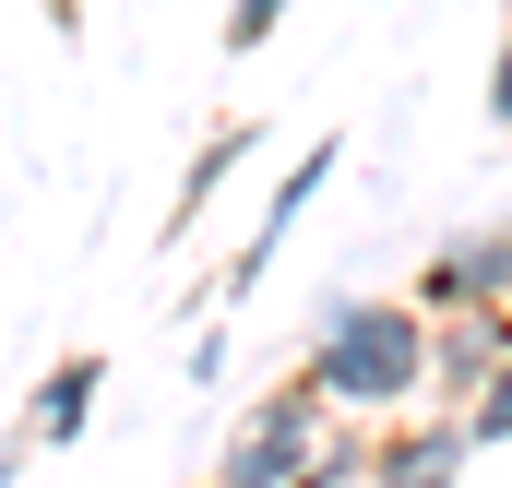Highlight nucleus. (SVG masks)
<instances>
[{
	"label": "nucleus",
	"instance_id": "obj_2",
	"mask_svg": "<svg viewBox=\"0 0 512 488\" xmlns=\"http://www.w3.org/2000/svg\"><path fill=\"white\" fill-rule=\"evenodd\" d=\"M322 429H334V405L310 393V369L274 381L251 417H239V441L215 453V488H298V477H310V453H322Z\"/></svg>",
	"mask_w": 512,
	"mask_h": 488
},
{
	"label": "nucleus",
	"instance_id": "obj_11",
	"mask_svg": "<svg viewBox=\"0 0 512 488\" xmlns=\"http://www.w3.org/2000/svg\"><path fill=\"white\" fill-rule=\"evenodd\" d=\"M489 120L512 131V24H501V60H489Z\"/></svg>",
	"mask_w": 512,
	"mask_h": 488
},
{
	"label": "nucleus",
	"instance_id": "obj_6",
	"mask_svg": "<svg viewBox=\"0 0 512 488\" xmlns=\"http://www.w3.org/2000/svg\"><path fill=\"white\" fill-rule=\"evenodd\" d=\"M96 393H108V358H60L36 381V405H24V441L36 453H60V441H84V417H96Z\"/></svg>",
	"mask_w": 512,
	"mask_h": 488
},
{
	"label": "nucleus",
	"instance_id": "obj_8",
	"mask_svg": "<svg viewBox=\"0 0 512 488\" xmlns=\"http://www.w3.org/2000/svg\"><path fill=\"white\" fill-rule=\"evenodd\" d=\"M453 417H465V453H501V441H512V358L489 369V381H477Z\"/></svg>",
	"mask_w": 512,
	"mask_h": 488
},
{
	"label": "nucleus",
	"instance_id": "obj_3",
	"mask_svg": "<svg viewBox=\"0 0 512 488\" xmlns=\"http://www.w3.org/2000/svg\"><path fill=\"white\" fill-rule=\"evenodd\" d=\"M370 488H465V417H453V405H405V417H382Z\"/></svg>",
	"mask_w": 512,
	"mask_h": 488
},
{
	"label": "nucleus",
	"instance_id": "obj_7",
	"mask_svg": "<svg viewBox=\"0 0 512 488\" xmlns=\"http://www.w3.org/2000/svg\"><path fill=\"white\" fill-rule=\"evenodd\" d=\"M322 179H334V143H310V155L286 167V191H274V215H262V227H251V250H239V274H227V298H251L262 274H274V250H286V227L310 215V191H322Z\"/></svg>",
	"mask_w": 512,
	"mask_h": 488
},
{
	"label": "nucleus",
	"instance_id": "obj_1",
	"mask_svg": "<svg viewBox=\"0 0 512 488\" xmlns=\"http://www.w3.org/2000/svg\"><path fill=\"white\" fill-rule=\"evenodd\" d=\"M310 393L334 417H405L429 393V310L417 298H334L310 334Z\"/></svg>",
	"mask_w": 512,
	"mask_h": 488
},
{
	"label": "nucleus",
	"instance_id": "obj_4",
	"mask_svg": "<svg viewBox=\"0 0 512 488\" xmlns=\"http://www.w3.org/2000/svg\"><path fill=\"white\" fill-rule=\"evenodd\" d=\"M501 358H512V298H489V310H429V393L441 405H465Z\"/></svg>",
	"mask_w": 512,
	"mask_h": 488
},
{
	"label": "nucleus",
	"instance_id": "obj_10",
	"mask_svg": "<svg viewBox=\"0 0 512 488\" xmlns=\"http://www.w3.org/2000/svg\"><path fill=\"white\" fill-rule=\"evenodd\" d=\"M274 24H286V0H227V48H239V60H251Z\"/></svg>",
	"mask_w": 512,
	"mask_h": 488
},
{
	"label": "nucleus",
	"instance_id": "obj_9",
	"mask_svg": "<svg viewBox=\"0 0 512 488\" xmlns=\"http://www.w3.org/2000/svg\"><path fill=\"white\" fill-rule=\"evenodd\" d=\"M239 155H251V131H215V143H203V155H191V179H179V215H167V227H191V215H203V203H215V179H227V167H239Z\"/></svg>",
	"mask_w": 512,
	"mask_h": 488
},
{
	"label": "nucleus",
	"instance_id": "obj_5",
	"mask_svg": "<svg viewBox=\"0 0 512 488\" xmlns=\"http://www.w3.org/2000/svg\"><path fill=\"white\" fill-rule=\"evenodd\" d=\"M489 298H512V227L441 239V262L417 274V310H489Z\"/></svg>",
	"mask_w": 512,
	"mask_h": 488
}]
</instances>
